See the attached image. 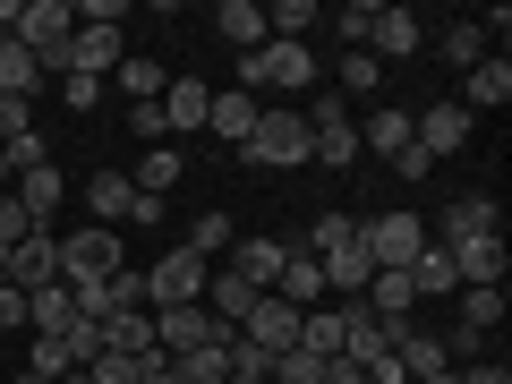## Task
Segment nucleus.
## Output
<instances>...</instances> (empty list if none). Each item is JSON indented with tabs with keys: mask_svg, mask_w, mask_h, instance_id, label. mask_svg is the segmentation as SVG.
Returning <instances> with one entry per match:
<instances>
[{
	"mask_svg": "<svg viewBox=\"0 0 512 384\" xmlns=\"http://www.w3.org/2000/svg\"><path fill=\"white\" fill-rule=\"evenodd\" d=\"M239 86L248 94H299V86H316V52L308 43H256L239 60Z\"/></svg>",
	"mask_w": 512,
	"mask_h": 384,
	"instance_id": "f257e3e1",
	"label": "nucleus"
},
{
	"mask_svg": "<svg viewBox=\"0 0 512 384\" xmlns=\"http://www.w3.org/2000/svg\"><path fill=\"white\" fill-rule=\"evenodd\" d=\"M239 154L265 163V171H299V163H308V120H299L291 103H265V111H256V137Z\"/></svg>",
	"mask_w": 512,
	"mask_h": 384,
	"instance_id": "f03ea898",
	"label": "nucleus"
},
{
	"mask_svg": "<svg viewBox=\"0 0 512 384\" xmlns=\"http://www.w3.org/2000/svg\"><path fill=\"white\" fill-rule=\"evenodd\" d=\"M111 274H120V231H103V222H86V231H60V282H69V291L111 282Z\"/></svg>",
	"mask_w": 512,
	"mask_h": 384,
	"instance_id": "7ed1b4c3",
	"label": "nucleus"
},
{
	"mask_svg": "<svg viewBox=\"0 0 512 384\" xmlns=\"http://www.w3.org/2000/svg\"><path fill=\"white\" fill-rule=\"evenodd\" d=\"M359 239H367V256H376V274H410V265H419V248H427V222L393 205V214L359 222Z\"/></svg>",
	"mask_w": 512,
	"mask_h": 384,
	"instance_id": "20e7f679",
	"label": "nucleus"
},
{
	"mask_svg": "<svg viewBox=\"0 0 512 384\" xmlns=\"http://www.w3.org/2000/svg\"><path fill=\"white\" fill-rule=\"evenodd\" d=\"M205 274H214V265H205L197 248H163L154 274H146V299L154 308H188V299H205Z\"/></svg>",
	"mask_w": 512,
	"mask_h": 384,
	"instance_id": "39448f33",
	"label": "nucleus"
},
{
	"mask_svg": "<svg viewBox=\"0 0 512 384\" xmlns=\"http://www.w3.org/2000/svg\"><path fill=\"white\" fill-rule=\"evenodd\" d=\"M410 146L427 154V163H444V154H461L470 146V111L444 94V103H427V111H410Z\"/></svg>",
	"mask_w": 512,
	"mask_h": 384,
	"instance_id": "423d86ee",
	"label": "nucleus"
},
{
	"mask_svg": "<svg viewBox=\"0 0 512 384\" xmlns=\"http://www.w3.org/2000/svg\"><path fill=\"white\" fill-rule=\"evenodd\" d=\"M342 359L350 367H376V359H393V325H384L376 308H367V299H342Z\"/></svg>",
	"mask_w": 512,
	"mask_h": 384,
	"instance_id": "0eeeda50",
	"label": "nucleus"
},
{
	"mask_svg": "<svg viewBox=\"0 0 512 384\" xmlns=\"http://www.w3.org/2000/svg\"><path fill=\"white\" fill-rule=\"evenodd\" d=\"M316 265H325V291H333V299H359L367 282H376V256H367V239H359V222H350V231L333 239V248L316 256Z\"/></svg>",
	"mask_w": 512,
	"mask_h": 384,
	"instance_id": "6e6552de",
	"label": "nucleus"
},
{
	"mask_svg": "<svg viewBox=\"0 0 512 384\" xmlns=\"http://www.w3.org/2000/svg\"><path fill=\"white\" fill-rule=\"evenodd\" d=\"M205 342H222V325L188 299V308H154V350L163 359H188V350H205Z\"/></svg>",
	"mask_w": 512,
	"mask_h": 384,
	"instance_id": "1a4fd4ad",
	"label": "nucleus"
},
{
	"mask_svg": "<svg viewBox=\"0 0 512 384\" xmlns=\"http://www.w3.org/2000/svg\"><path fill=\"white\" fill-rule=\"evenodd\" d=\"M359 52L376 60V69H384V60H410V52H427V26L410 18V9H376V18H367V43H359Z\"/></svg>",
	"mask_w": 512,
	"mask_h": 384,
	"instance_id": "9d476101",
	"label": "nucleus"
},
{
	"mask_svg": "<svg viewBox=\"0 0 512 384\" xmlns=\"http://www.w3.org/2000/svg\"><path fill=\"white\" fill-rule=\"evenodd\" d=\"M487 231H504V214H495V197L487 188H470V197H453L444 205V222L427 239H436V248H461V239H487Z\"/></svg>",
	"mask_w": 512,
	"mask_h": 384,
	"instance_id": "9b49d317",
	"label": "nucleus"
},
{
	"mask_svg": "<svg viewBox=\"0 0 512 384\" xmlns=\"http://www.w3.org/2000/svg\"><path fill=\"white\" fill-rule=\"evenodd\" d=\"M9 197L26 205V222H35V231H52V214H60V197H69V180H60V163H35V171H18V180H9Z\"/></svg>",
	"mask_w": 512,
	"mask_h": 384,
	"instance_id": "f8f14e48",
	"label": "nucleus"
},
{
	"mask_svg": "<svg viewBox=\"0 0 512 384\" xmlns=\"http://www.w3.org/2000/svg\"><path fill=\"white\" fill-rule=\"evenodd\" d=\"M205 111H214V86H205V77H171L163 86V146L188 137V128H205Z\"/></svg>",
	"mask_w": 512,
	"mask_h": 384,
	"instance_id": "ddd939ff",
	"label": "nucleus"
},
{
	"mask_svg": "<svg viewBox=\"0 0 512 384\" xmlns=\"http://www.w3.org/2000/svg\"><path fill=\"white\" fill-rule=\"evenodd\" d=\"M43 282H60V239L52 231H35V239L9 248V291H43Z\"/></svg>",
	"mask_w": 512,
	"mask_h": 384,
	"instance_id": "4468645a",
	"label": "nucleus"
},
{
	"mask_svg": "<svg viewBox=\"0 0 512 384\" xmlns=\"http://www.w3.org/2000/svg\"><path fill=\"white\" fill-rule=\"evenodd\" d=\"M453 103L470 111V120H478V111H495V103H512V60H504V52H487L470 77H461V94H453Z\"/></svg>",
	"mask_w": 512,
	"mask_h": 384,
	"instance_id": "2eb2a0df",
	"label": "nucleus"
},
{
	"mask_svg": "<svg viewBox=\"0 0 512 384\" xmlns=\"http://www.w3.org/2000/svg\"><path fill=\"white\" fill-rule=\"evenodd\" d=\"M239 333H248L256 350H274V359H282V350L299 342V308H291V299H274V291H265V299H256V316H248Z\"/></svg>",
	"mask_w": 512,
	"mask_h": 384,
	"instance_id": "dca6fc26",
	"label": "nucleus"
},
{
	"mask_svg": "<svg viewBox=\"0 0 512 384\" xmlns=\"http://www.w3.org/2000/svg\"><path fill=\"white\" fill-rule=\"evenodd\" d=\"M256 111H265V103H256L248 86H231V94H214V111H205V128H214L222 146H248V137H256Z\"/></svg>",
	"mask_w": 512,
	"mask_h": 384,
	"instance_id": "f3484780",
	"label": "nucleus"
},
{
	"mask_svg": "<svg viewBox=\"0 0 512 384\" xmlns=\"http://www.w3.org/2000/svg\"><path fill=\"white\" fill-rule=\"evenodd\" d=\"M274 299H291V308H316V299H325V265H316L308 248H282V274H274Z\"/></svg>",
	"mask_w": 512,
	"mask_h": 384,
	"instance_id": "a211bd4d",
	"label": "nucleus"
},
{
	"mask_svg": "<svg viewBox=\"0 0 512 384\" xmlns=\"http://www.w3.org/2000/svg\"><path fill=\"white\" fill-rule=\"evenodd\" d=\"M69 52H77V77H111L128 60V43H120V26H77Z\"/></svg>",
	"mask_w": 512,
	"mask_h": 384,
	"instance_id": "6ab92c4d",
	"label": "nucleus"
},
{
	"mask_svg": "<svg viewBox=\"0 0 512 384\" xmlns=\"http://www.w3.org/2000/svg\"><path fill=\"white\" fill-rule=\"evenodd\" d=\"M69 325H77V291H69V282L26 291V333H69Z\"/></svg>",
	"mask_w": 512,
	"mask_h": 384,
	"instance_id": "aec40b11",
	"label": "nucleus"
},
{
	"mask_svg": "<svg viewBox=\"0 0 512 384\" xmlns=\"http://www.w3.org/2000/svg\"><path fill=\"white\" fill-rule=\"evenodd\" d=\"M231 274L248 282V291H274V274H282V239H231Z\"/></svg>",
	"mask_w": 512,
	"mask_h": 384,
	"instance_id": "412c9836",
	"label": "nucleus"
},
{
	"mask_svg": "<svg viewBox=\"0 0 512 384\" xmlns=\"http://www.w3.org/2000/svg\"><path fill=\"white\" fill-rule=\"evenodd\" d=\"M214 35H222V43H239V60H248L256 43H274V35H265V9H256V0H222V9H214Z\"/></svg>",
	"mask_w": 512,
	"mask_h": 384,
	"instance_id": "4be33fe9",
	"label": "nucleus"
},
{
	"mask_svg": "<svg viewBox=\"0 0 512 384\" xmlns=\"http://www.w3.org/2000/svg\"><path fill=\"white\" fill-rule=\"evenodd\" d=\"M410 291H419V299H461L453 248H436V239H427V248H419V265H410Z\"/></svg>",
	"mask_w": 512,
	"mask_h": 384,
	"instance_id": "5701e85b",
	"label": "nucleus"
},
{
	"mask_svg": "<svg viewBox=\"0 0 512 384\" xmlns=\"http://www.w3.org/2000/svg\"><path fill=\"white\" fill-rule=\"evenodd\" d=\"M86 205H94V222H103V231H120V222H128V205H137L128 171H94V180H86Z\"/></svg>",
	"mask_w": 512,
	"mask_h": 384,
	"instance_id": "b1692460",
	"label": "nucleus"
},
{
	"mask_svg": "<svg viewBox=\"0 0 512 384\" xmlns=\"http://www.w3.org/2000/svg\"><path fill=\"white\" fill-rule=\"evenodd\" d=\"M103 350L154 359V308H120V316H103Z\"/></svg>",
	"mask_w": 512,
	"mask_h": 384,
	"instance_id": "393cba45",
	"label": "nucleus"
},
{
	"mask_svg": "<svg viewBox=\"0 0 512 384\" xmlns=\"http://www.w3.org/2000/svg\"><path fill=\"white\" fill-rule=\"evenodd\" d=\"M0 94H9V103H35L43 94V60L26 52V43H0Z\"/></svg>",
	"mask_w": 512,
	"mask_h": 384,
	"instance_id": "a878e982",
	"label": "nucleus"
},
{
	"mask_svg": "<svg viewBox=\"0 0 512 384\" xmlns=\"http://www.w3.org/2000/svg\"><path fill=\"white\" fill-rule=\"evenodd\" d=\"M180 171H188V154H180V146H154L146 163L128 171V188H137V197H171V188H180Z\"/></svg>",
	"mask_w": 512,
	"mask_h": 384,
	"instance_id": "bb28decb",
	"label": "nucleus"
},
{
	"mask_svg": "<svg viewBox=\"0 0 512 384\" xmlns=\"http://www.w3.org/2000/svg\"><path fill=\"white\" fill-rule=\"evenodd\" d=\"M308 163H325V171H359V120L316 128V137H308Z\"/></svg>",
	"mask_w": 512,
	"mask_h": 384,
	"instance_id": "cd10ccee",
	"label": "nucleus"
},
{
	"mask_svg": "<svg viewBox=\"0 0 512 384\" xmlns=\"http://www.w3.org/2000/svg\"><path fill=\"white\" fill-rule=\"evenodd\" d=\"M367 308H376L384 316V325H410V308H419V291H410V274H376V282H367Z\"/></svg>",
	"mask_w": 512,
	"mask_h": 384,
	"instance_id": "c85d7f7f",
	"label": "nucleus"
},
{
	"mask_svg": "<svg viewBox=\"0 0 512 384\" xmlns=\"http://www.w3.org/2000/svg\"><path fill=\"white\" fill-rule=\"evenodd\" d=\"M359 146H367V154H402V146H410V111H402V103H384V111H367V128H359Z\"/></svg>",
	"mask_w": 512,
	"mask_h": 384,
	"instance_id": "c756f323",
	"label": "nucleus"
},
{
	"mask_svg": "<svg viewBox=\"0 0 512 384\" xmlns=\"http://www.w3.org/2000/svg\"><path fill=\"white\" fill-rule=\"evenodd\" d=\"M436 52H444V60H453V69H461V77H470V69H478V60H487V26H444V35H436Z\"/></svg>",
	"mask_w": 512,
	"mask_h": 384,
	"instance_id": "7c9ffc66",
	"label": "nucleus"
},
{
	"mask_svg": "<svg viewBox=\"0 0 512 384\" xmlns=\"http://www.w3.org/2000/svg\"><path fill=\"white\" fill-rule=\"evenodd\" d=\"M316 18H325L316 0H274V9H265V35H274V43H299V26H316Z\"/></svg>",
	"mask_w": 512,
	"mask_h": 384,
	"instance_id": "2f4dec72",
	"label": "nucleus"
},
{
	"mask_svg": "<svg viewBox=\"0 0 512 384\" xmlns=\"http://www.w3.org/2000/svg\"><path fill=\"white\" fill-rule=\"evenodd\" d=\"M111 77H120V94H137V103H163V86H171V77L154 69V60H137V52H128Z\"/></svg>",
	"mask_w": 512,
	"mask_h": 384,
	"instance_id": "473e14b6",
	"label": "nucleus"
},
{
	"mask_svg": "<svg viewBox=\"0 0 512 384\" xmlns=\"http://www.w3.org/2000/svg\"><path fill=\"white\" fill-rule=\"evenodd\" d=\"M26 367H35V376H77V359H69V342H60V333H35V342H26Z\"/></svg>",
	"mask_w": 512,
	"mask_h": 384,
	"instance_id": "72a5a7b5",
	"label": "nucleus"
},
{
	"mask_svg": "<svg viewBox=\"0 0 512 384\" xmlns=\"http://www.w3.org/2000/svg\"><path fill=\"white\" fill-rule=\"evenodd\" d=\"M274 384H333V359H316V350H282Z\"/></svg>",
	"mask_w": 512,
	"mask_h": 384,
	"instance_id": "f704fd0d",
	"label": "nucleus"
},
{
	"mask_svg": "<svg viewBox=\"0 0 512 384\" xmlns=\"http://www.w3.org/2000/svg\"><path fill=\"white\" fill-rule=\"evenodd\" d=\"M231 239H239V231H231V214H205V222H188V239H180V248H197L205 265H214V256L231 248Z\"/></svg>",
	"mask_w": 512,
	"mask_h": 384,
	"instance_id": "c9c22d12",
	"label": "nucleus"
},
{
	"mask_svg": "<svg viewBox=\"0 0 512 384\" xmlns=\"http://www.w3.org/2000/svg\"><path fill=\"white\" fill-rule=\"evenodd\" d=\"M461 325H470V333L504 325V282H495V291H461Z\"/></svg>",
	"mask_w": 512,
	"mask_h": 384,
	"instance_id": "e433bc0d",
	"label": "nucleus"
},
{
	"mask_svg": "<svg viewBox=\"0 0 512 384\" xmlns=\"http://www.w3.org/2000/svg\"><path fill=\"white\" fill-rule=\"evenodd\" d=\"M154 359H163V350H154ZM86 376H94V384H146V359H128V350H103Z\"/></svg>",
	"mask_w": 512,
	"mask_h": 384,
	"instance_id": "4c0bfd02",
	"label": "nucleus"
},
{
	"mask_svg": "<svg viewBox=\"0 0 512 384\" xmlns=\"http://www.w3.org/2000/svg\"><path fill=\"white\" fill-rule=\"evenodd\" d=\"M376 86H384L376 60H367V52H342V103H350V94H376Z\"/></svg>",
	"mask_w": 512,
	"mask_h": 384,
	"instance_id": "58836bf2",
	"label": "nucleus"
},
{
	"mask_svg": "<svg viewBox=\"0 0 512 384\" xmlns=\"http://www.w3.org/2000/svg\"><path fill=\"white\" fill-rule=\"evenodd\" d=\"M103 291H111V316H120V308H154V299H146V274H128V265L103 282Z\"/></svg>",
	"mask_w": 512,
	"mask_h": 384,
	"instance_id": "ea45409f",
	"label": "nucleus"
},
{
	"mask_svg": "<svg viewBox=\"0 0 512 384\" xmlns=\"http://www.w3.org/2000/svg\"><path fill=\"white\" fill-rule=\"evenodd\" d=\"M60 103L86 120V111H103V77H60Z\"/></svg>",
	"mask_w": 512,
	"mask_h": 384,
	"instance_id": "a19ab883",
	"label": "nucleus"
},
{
	"mask_svg": "<svg viewBox=\"0 0 512 384\" xmlns=\"http://www.w3.org/2000/svg\"><path fill=\"white\" fill-rule=\"evenodd\" d=\"M9 154V180H18V171H35V163H52V146H43V128H26L18 146H0Z\"/></svg>",
	"mask_w": 512,
	"mask_h": 384,
	"instance_id": "79ce46f5",
	"label": "nucleus"
},
{
	"mask_svg": "<svg viewBox=\"0 0 512 384\" xmlns=\"http://www.w3.org/2000/svg\"><path fill=\"white\" fill-rule=\"evenodd\" d=\"M299 120H308V137H316V128H342L350 103H342V94H308V111H299Z\"/></svg>",
	"mask_w": 512,
	"mask_h": 384,
	"instance_id": "37998d69",
	"label": "nucleus"
},
{
	"mask_svg": "<svg viewBox=\"0 0 512 384\" xmlns=\"http://www.w3.org/2000/svg\"><path fill=\"white\" fill-rule=\"evenodd\" d=\"M18 239H35V222H26L18 197H0V248H18Z\"/></svg>",
	"mask_w": 512,
	"mask_h": 384,
	"instance_id": "c03bdc74",
	"label": "nucleus"
},
{
	"mask_svg": "<svg viewBox=\"0 0 512 384\" xmlns=\"http://www.w3.org/2000/svg\"><path fill=\"white\" fill-rule=\"evenodd\" d=\"M367 18H376V0H350L342 18H333V26H342V43H350V52H359V43H367Z\"/></svg>",
	"mask_w": 512,
	"mask_h": 384,
	"instance_id": "a18cd8bd",
	"label": "nucleus"
},
{
	"mask_svg": "<svg viewBox=\"0 0 512 384\" xmlns=\"http://www.w3.org/2000/svg\"><path fill=\"white\" fill-rule=\"evenodd\" d=\"M128 128H137L146 146H163V103H128Z\"/></svg>",
	"mask_w": 512,
	"mask_h": 384,
	"instance_id": "49530a36",
	"label": "nucleus"
},
{
	"mask_svg": "<svg viewBox=\"0 0 512 384\" xmlns=\"http://www.w3.org/2000/svg\"><path fill=\"white\" fill-rule=\"evenodd\" d=\"M120 231H163V197H137V205H128V222H120Z\"/></svg>",
	"mask_w": 512,
	"mask_h": 384,
	"instance_id": "de8ad7c7",
	"label": "nucleus"
},
{
	"mask_svg": "<svg viewBox=\"0 0 512 384\" xmlns=\"http://www.w3.org/2000/svg\"><path fill=\"white\" fill-rule=\"evenodd\" d=\"M128 18V0H86V9H77V26H120Z\"/></svg>",
	"mask_w": 512,
	"mask_h": 384,
	"instance_id": "09e8293b",
	"label": "nucleus"
},
{
	"mask_svg": "<svg viewBox=\"0 0 512 384\" xmlns=\"http://www.w3.org/2000/svg\"><path fill=\"white\" fill-rule=\"evenodd\" d=\"M26 325V291H9V282H0V333H18Z\"/></svg>",
	"mask_w": 512,
	"mask_h": 384,
	"instance_id": "8fccbe9b",
	"label": "nucleus"
},
{
	"mask_svg": "<svg viewBox=\"0 0 512 384\" xmlns=\"http://www.w3.org/2000/svg\"><path fill=\"white\" fill-rule=\"evenodd\" d=\"M461 384H512V367H461Z\"/></svg>",
	"mask_w": 512,
	"mask_h": 384,
	"instance_id": "3c124183",
	"label": "nucleus"
},
{
	"mask_svg": "<svg viewBox=\"0 0 512 384\" xmlns=\"http://www.w3.org/2000/svg\"><path fill=\"white\" fill-rule=\"evenodd\" d=\"M146 384H180V367H171V359H146Z\"/></svg>",
	"mask_w": 512,
	"mask_h": 384,
	"instance_id": "603ef678",
	"label": "nucleus"
},
{
	"mask_svg": "<svg viewBox=\"0 0 512 384\" xmlns=\"http://www.w3.org/2000/svg\"><path fill=\"white\" fill-rule=\"evenodd\" d=\"M9 26H18V0H0V43H9Z\"/></svg>",
	"mask_w": 512,
	"mask_h": 384,
	"instance_id": "864d4df0",
	"label": "nucleus"
},
{
	"mask_svg": "<svg viewBox=\"0 0 512 384\" xmlns=\"http://www.w3.org/2000/svg\"><path fill=\"white\" fill-rule=\"evenodd\" d=\"M419 384H461V367H436V376H419Z\"/></svg>",
	"mask_w": 512,
	"mask_h": 384,
	"instance_id": "5fc2aeb1",
	"label": "nucleus"
},
{
	"mask_svg": "<svg viewBox=\"0 0 512 384\" xmlns=\"http://www.w3.org/2000/svg\"><path fill=\"white\" fill-rule=\"evenodd\" d=\"M9 384H52V376H35V367H18V376H9Z\"/></svg>",
	"mask_w": 512,
	"mask_h": 384,
	"instance_id": "6e6d98bb",
	"label": "nucleus"
},
{
	"mask_svg": "<svg viewBox=\"0 0 512 384\" xmlns=\"http://www.w3.org/2000/svg\"><path fill=\"white\" fill-rule=\"evenodd\" d=\"M0 197H9V154H0Z\"/></svg>",
	"mask_w": 512,
	"mask_h": 384,
	"instance_id": "4d7b16f0",
	"label": "nucleus"
},
{
	"mask_svg": "<svg viewBox=\"0 0 512 384\" xmlns=\"http://www.w3.org/2000/svg\"><path fill=\"white\" fill-rule=\"evenodd\" d=\"M60 384H94V376H86V367H77V376H60Z\"/></svg>",
	"mask_w": 512,
	"mask_h": 384,
	"instance_id": "13d9d810",
	"label": "nucleus"
},
{
	"mask_svg": "<svg viewBox=\"0 0 512 384\" xmlns=\"http://www.w3.org/2000/svg\"><path fill=\"white\" fill-rule=\"evenodd\" d=\"M0 282H9V248H0Z\"/></svg>",
	"mask_w": 512,
	"mask_h": 384,
	"instance_id": "bf43d9fd",
	"label": "nucleus"
}]
</instances>
